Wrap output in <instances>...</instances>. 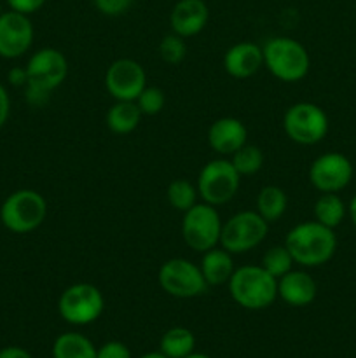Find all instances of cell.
<instances>
[{"mask_svg": "<svg viewBox=\"0 0 356 358\" xmlns=\"http://www.w3.org/2000/svg\"><path fill=\"white\" fill-rule=\"evenodd\" d=\"M285 245L293 262L302 268H318L332 261L337 250V236L334 229L318 220H307L293 226L286 233Z\"/></svg>", "mask_w": 356, "mask_h": 358, "instance_id": "obj_1", "label": "cell"}, {"mask_svg": "<svg viewBox=\"0 0 356 358\" xmlns=\"http://www.w3.org/2000/svg\"><path fill=\"white\" fill-rule=\"evenodd\" d=\"M229 294L237 306L248 311H260L278 299V280L260 264L241 266L229 280Z\"/></svg>", "mask_w": 356, "mask_h": 358, "instance_id": "obj_2", "label": "cell"}, {"mask_svg": "<svg viewBox=\"0 0 356 358\" xmlns=\"http://www.w3.org/2000/svg\"><path fill=\"white\" fill-rule=\"evenodd\" d=\"M262 52H264V66L281 83H299L309 73V52L295 38H269L262 45Z\"/></svg>", "mask_w": 356, "mask_h": 358, "instance_id": "obj_3", "label": "cell"}, {"mask_svg": "<svg viewBox=\"0 0 356 358\" xmlns=\"http://www.w3.org/2000/svg\"><path fill=\"white\" fill-rule=\"evenodd\" d=\"M47 215V203L34 189H20L6 198L0 206V220L10 233L27 234L42 226Z\"/></svg>", "mask_w": 356, "mask_h": 358, "instance_id": "obj_4", "label": "cell"}, {"mask_svg": "<svg viewBox=\"0 0 356 358\" xmlns=\"http://www.w3.org/2000/svg\"><path fill=\"white\" fill-rule=\"evenodd\" d=\"M328 115L320 105L299 101L286 108L283 115V131L299 145H316L328 133Z\"/></svg>", "mask_w": 356, "mask_h": 358, "instance_id": "obj_5", "label": "cell"}, {"mask_svg": "<svg viewBox=\"0 0 356 358\" xmlns=\"http://www.w3.org/2000/svg\"><path fill=\"white\" fill-rule=\"evenodd\" d=\"M105 299L101 290L93 283H73L66 287L58 299V313L66 324L89 325L101 317Z\"/></svg>", "mask_w": 356, "mask_h": 358, "instance_id": "obj_6", "label": "cell"}, {"mask_svg": "<svg viewBox=\"0 0 356 358\" xmlns=\"http://www.w3.org/2000/svg\"><path fill=\"white\" fill-rule=\"evenodd\" d=\"M269 224L257 213V210H243L222 224L220 247L232 255L246 254L257 248L267 238Z\"/></svg>", "mask_w": 356, "mask_h": 358, "instance_id": "obj_7", "label": "cell"}, {"mask_svg": "<svg viewBox=\"0 0 356 358\" xmlns=\"http://www.w3.org/2000/svg\"><path fill=\"white\" fill-rule=\"evenodd\" d=\"M239 184L241 175L232 166L230 159L218 157L201 168L195 187L202 201L213 206H222L234 199L239 191Z\"/></svg>", "mask_w": 356, "mask_h": 358, "instance_id": "obj_8", "label": "cell"}, {"mask_svg": "<svg viewBox=\"0 0 356 358\" xmlns=\"http://www.w3.org/2000/svg\"><path fill=\"white\" fill-rule=\"evenodd\" d=\"M222 219L216 206L208 203H195L184 213L181 219V236L192 250L205 254L220 245Z\"/></svg>", "mask_w": 356, "mask_h": 358, "instance_id": "obj_9", "label": "cell"}, {"mask_svg": "<svg viewBox=\"0 0 356 358\" xmlns=\"http://www.w3.org/2000/svg\"><path fill=\"white\" fill-rule=\"evenodd\" d=\"M159 287L171 297L177 299H192L208 290L201 268L184 257H173L164 262L157 273Z\"/></svg>", "mask_w": 356, "mask_h": 358, "instance_id": "obj_10", "label": "cell"}, {"mask_svg": "<svg viewBox=\"0 0 356 358\" xmlns=\"http://www.w3.org/2000/svg\"><path fill=\"white\" fill-rule=\"evenodd\" d=\"M27 73V86L51 94L65 83L66 76H68V62L58 49L42 48L28 59Z\"/></svg>", "mask_w": 356, "mask_h": 358, "instance_id": "obj_11", "label": "cell"}, {"mask_svg": "<svg viewBox=\"0 0 356 358\" xmlns=\"http://www.w3.org/2000/svg\"><path fill=\"white\" fill-rule=\"evenodd\" d=\"M145 86V70L131 58L115 59L105 73V87L115 101H135Z\"/></svg>", "mask_w": 356, "mask_h": 358, "instance_id": "obj_12", "label": "cell"}, {"mask_svg": "<svg viewBox=\"0 0 356 358\" xmlns=\"http://www.w3.org/2000/svg\"><path fill=\"white\" fill-rule=\"evenodd\" d=\"M353 164L344 154L327 152L318 156L309 166V182L320 192H339L353 178Z\"/></svg>", "mask_w": 356, "mask_h": 358, "instance_id": "obj_13", "label": "cell"}, {"mask_svg": "<svg viewBox=\"0 0 356 358\" xmlns=\"http://www.w3.org/2000/svg\"><path fill=\"white\" fill-rule=\"evenodd\" d=\"M34 44V24L27 14L6 10L0 14V56L21 58Z\"/></svg>", "mask_w": 356, "mask_h": 358, "instance_id": "obj_14", "label": "cell"}, {"mask_svg": "<svg viewBox=\"0 0 356 358\" xmlns=\"http://www.w3.org/2000/svg\"><path fill=\"white\" fill-rule=\"evenodd\" d=\"M209 20L208 3L205 0H178L170 14L171 31L188 38L201 34Z\"/></svg>", "mask_w": 356, "mask_h": 358, "instance_id": "obj_15", "label": "cell"}, {"mask_svg": "<svg viewBox=\"0 0 356 358\" xmlns=\"http://www.w3.org/2000/svg\"><path fill=\"white\" fill-rule=\"evenodd\" d=\"M208 143L218 156H232L248 143V129L236 117H220L209 126Z\"/></svg>", "mask_w": 356, "mask_h": 358, "instance_id": "obj_16", "label": "cell"}, {"mask_svg": "<svg viewBox=\"0 0 356 358\" xmlns=\"http://www.w3.org/2000/svg\"><path fill=\"white\" fill-rule=\"evenodd\" d=\"M264 66V52L255 42H237L223 55V69L234 79H248Z\"/></svg>", "mask_w": 356, "mask_h": 358, "instance_id": "obj_17", "label": "cell"}, {"mask_svg": "<svg viewBox=\"0 0 356 358\" xmlns=\"http://www.w3.org/2000/svg\"><path fill=\"white\" fill-rule=\"evenodd\" d=\"M318 296V283L307 271L292 269L278 278V297L292 308L309 306Z\"/></svg>", "mask_w": 356, "mask_h": 358, "instance_id": "obj_18", "label": "cell"}, {"mask_svg": "<svg viewBox=\"0 0 356 358\" xmlns=\"http://www.w3.org/2000/svg\"><path fill=\"white\" fill-rule=\"evenodd\" d=\"M199 268H201L202 276H205L206 283L209 287L229 283L230 276H232L234 269H236L234 268L232 254L222 247H215L212 250L205 252Z\"/></svg>", "mask_w": 356, "mask_h": 358, "instance_id": "obj_19", "label": "cell"}, {"mask_svg": "<svg viewBox=\"0 0 356 358\" xmlns=\"http://www.w3.org/2000/svg\"><path fill=\"white\" fill-rule=\"evenodd\" d=\"M98 348L80 332H63L52 343V358H96Z\"/></svg>", "mask_w": 356, "mask_h": 358, "instance_id": "obj_20", "label": "cell"}, {"mask_svg": "<svg viewBox=\"0 0 356 358\" xmlns=\"http://www.w3.org/2000/svg\"><path fill=\"white\" fill-rule=\"evenodd\" d=\"M142 121L136 101H115L107 112V126L112 133L117 135H128L135 131Z\"/></svg>", "mask_w": 356, "mask_h": 358, "instance_id": "obj_21", "label": "cell"}, {"mask_svg": "<svg viewBox=\"0 0 356 358\" xmlns=\"http://www.w3.org/2000/svg\"><path fill=\"white\" fill-rule=\"evenodd\" d=\"M257 213L267 224L278 222L286 212L288 206V196L278 185H265L257 194Z\"/></svg>", "mask_w": 356, "mask_h": 358, "instance_id": "obj_22", "label": "cell"}, {"mask_svg": "<svg viewBox=\"0 0 356 358\" xmlns=\"http://www.w3.org/2000/svg\"><path fill=\"white\" fill-rule=\"evenodd\" d=\"M313 213L314 220L330 229H335L348 215V206L337 192H321V196L314 203Z\"/></svg>", "mask_w": 356, "mask_h": 358, "instance_id": "obj_23", "label": "cell"}, {"mask_svg": "<svg viewBox=\"0 0 356 358\" xmlns=\"http://www.w3.org/2000/svg\"><path fill=\"white\" fill-rule=\"evenodd\" d=\"M195 350V336L187 327L168 329L159 341V352L168 358H185Z\"/></svg>", "mask_w": 356, "mask_h": 358, "instance_id": "obj_24", "label": "cell"}, {"mask_svg": "<svg viewBox=\"0 0 356 358\" xmlns=\"http://www.w3.org/2000/svg\"><path fill=\"white\" fill-rule=\"evenodd\" d=\"M168 203L177 212L185 213L198 203V187L187 178H177L168 185Z\"/></svg>", "mask_w": 356, "mask_h": 358, "instance_id": "obj_25", "label": "cell"}, {"mask_svg": "<svg viewBox=\"0 0 356 358\" xmlns=\"http://www.w3.org/2000/svg\"><path fill=\"white\" fill-rule=\"evenodd\" d=\"M230 163L236 168L237 173L241 177H250V175L258 173L264 166V154L258 149L257 145H251V143H244L239 150L230 156Z\"/></svg>", "mask_w": 356, "mask_h": 358, "instance_id": "obj_26", "label": "cell"}, {"mask_svg": "<svg viewBox=\"0 0 356 358\" xmlns=\"http://www.w3.org/2000/svg\"><path fill=\"white\" fill-rule=\"evenodd\" d=\"M293 259L290 255L288 248L285 245H276V247L267 248L262 255L260 266L269 273L271 276H274L276 280L281 278L283 275H286L288 271H292L293 268Z\"/></svg>", "mask_w": 356, "mask_h": 358, "instance_id": "obj_27", "label": "cell"}, {"mask_svg": "<svg viewBox=\"0 0 356 358\" xmlns=\"http://www.w3.org/2000/svg\"><path fill=\"white\" fill-rule=\"evenodd\" d=\"M185 55H187V45H185L184 37L173 34V31L170 35H166V37H163V41L159 42V56L168 65H178V63H181Z\"/></svg>", "mask_w": 356, "mask_h": 358, "instance_id": "obj_28", "label": "cell"}, {"mask_svg": "<svg viewBox=\"0 0 356 358\" xmlns=\"http://www.w3.org/2000/svg\"><path fill=\"white\" fill-rule=\"evenodd\" d=\"M135 101L142 115H157L164 108L166 96H164V91L161 87L145 86V90L140 93V96Z\"/></svg>", "mask_w": 356, "mask_h": 358, "instance_id": "obj_29", "label": "cell"}, {"mask_svg": "<svg viewBox=\"0 0 356 358\" xmlns=\"http://www.w3.org/2000/svg\"><path fill=\"white\" fill-rule=\"evenodd\" d=\"M94 7L100 10L105 16H121V14L128 13L129 7L133 6L135 0H93Z\"/></svg>", "mask_w": 356, "mask_h": 358, "instance_id": "obj_30", "label": "cell"}, {"mask_svg": "<svg viewBox=\"0 0 356 358\" xmlns=\"http://www.w3.org/2000/svg\"><path fill=\"white\" fill-rule=\"evenodd\" d=\"M96 358H133L131 350L121 341H108L101 345L96 352Z\"/></svg>", "mask_w": 356, "mask_h": 358, "instance_id": "obj_31", "label": "cell"}, {"mask_svg": "<svg viewBox=\"0 0 356 358\" xmlns=\"http://www.w3.org/2000/svg\"><path fill=\"white\" fill-rule=\"evenodd\" d=\"M6 2H7V6H9L10 10H16V13L30 16V14L40 10L42 7L45 6V2H47V0H6Z\"/></svg>", "mask_w": 356, "mask_h": 358, "instance_id": "obj_32", "label": "cell"}, {"mask_svg": "<svg viewBox=\"0 0 356 358\" xmlns=\"http://www.w3.org/2000/svg\"><path fill=\"white\" fill-rule=\"evenodd\" d=\"M7 79H9V83L16 87L27 86L28 83L27 66H24V69L23 66H14V69H10L9 73H7Z\"/></svg>", "mask_w": 356, "mask_h": 358, "instance_id": "obj_33", "label": "cell"}, {"mask_svg": "<svg viewBox=\"0 0 356 358\" xmlns=\"http://www.w3.org/2000/svg\"><path fill=\"white\" fill-rule=\"evenodd\" d=\"M9 114H10V98L9 94H7L6 87L0 84V128L7 122Z\"/></svg>", "mask_w": 356, "mask_h": 358, "instance_id": "obj_34", "label": "cell"}, {"mask_svg": "<svg viewBox=\"0 0 356 358\" xmlns=\"http://www.w3.org/2000/svg\"><path fill=\"white\" fill-rule=\"evenodd\" d=\"M0 358H31V355L21 346H7L0 350Z\"/></svg>", "mask_w": 356, "mask_h": 358, "instance_id": "obj_35", "label": "cell"}, {"mask_svg": "<svg viewBox=\"0 0 356 358\" xmlns=\"http://www.w3.org/2000/svg\"><path fill=\"white\" fill-rule=\"evenodd\" d=\"M348 215H349V219H351V222L356 226V194L353 196V199H351V201H349Z\"/></svg>", "mask_w": 356, "mask_h": 358, "instance_id": "obj_36", "label": "cell"}, {"mask_svg": "<svg viewBox=\"0 0 356 358\" xmlns=\"http://www.w3.org/2000/svg\"><path fill=\"white\" fill-rule=\"evenodd\" d=\"M140 358H168V357L161 352H150V353H145V355H142Z\"/></svg>", "mask_w": 356, "mask_h": 358, "instance_id": "obj_37", "label": "cell"}, {"mask_svg": "<svg viewBox=\"0 0 356 358\" xmlns=\"http://www.w3.org/2000/svg\"><path fill=\"white\" fill-rule=\"evenodd\" d=\"M185 358H212V357L206 355V353H195V352H192L191 355H187Z\"/></svg>", "mask_w": 356, "mask_h": 358, "instance_id": "obj_38", "label": "cell"}, {"mask_svg": "<svg viewBox=\"0 0 356 358\" xmlns=\"http://www.w3.org/2000/svg\"><path fill=\"white\" fill-rule=\"evenodd\" d=\"M3 13V10H2V6H0V14H2Z\"/></svg>", "mask_w": 356, "mask_h": 358, "instance_id": "obj_39", "label": "cell"}]
</instances>
